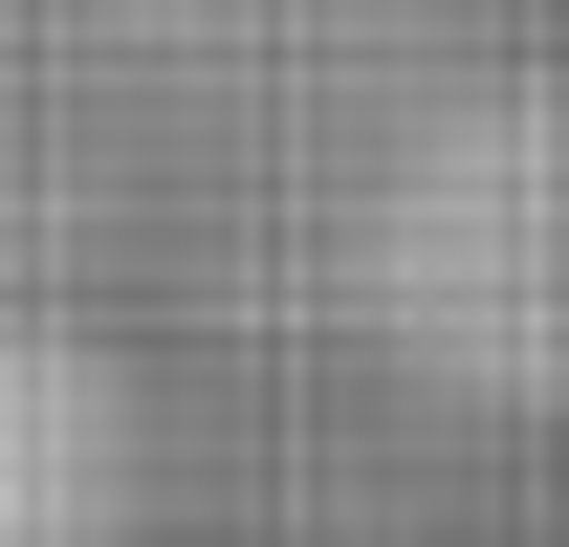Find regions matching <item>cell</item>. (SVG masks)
<instances>
[{"label":"cell","mask_w":569,"mask_h":547,"mask_svg":"<svg viewBox=\"0 0 569 547\" xmlns=\"http://www.w3.org/2000/svg\"><path fill=\"white\" fill-rule=\"evenodd\" d=\"M351 307H372V350H395L417 395H460V416H569V67L460 88V110L372 176Z\"/></svg>","instance_id":"1"},{"label":"cell","mask_w":569,"mask_h":547,"mask_svg":"<svg viewBox=\"0 0 569 547\" xmlns=\"http://www.w3.org/2000/svg\"><path fill=\"white\" fill-rule=\"evenodd\" d=\"M110 481H132L110 395L44 329H0V547H110Z\"/></svg>","instance_id":"2"}]
</instances>
